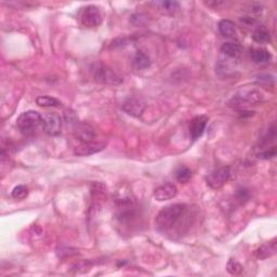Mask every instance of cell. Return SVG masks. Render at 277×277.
Segmentation results:
<instances>
[{"label":"cell","mask_w":277,"mask_h":277,"mask_svg":"<svg viewBox=\"0 0 277 277\" xmlns=\"http://www.w3.org/2000/svg\"><path fill=\"white\" fill-rule=\"evenodd\" d=\"M188 206L184 204H173L161 209L156 217V226L161 233L171 232L180 220L187 216Z\"/></svg>","instance_id":"obj_1"},{"label":"cell","mask_w":277,"mask_h":277,"mask_svg":"<svg viewBox=\"0 0 277 277\" xmlns=\"http://www.w3.org/2000/svg\"><path fill=\"white\" fill-rule=\"evenodd\" d=\"M17 125L23 136L33 137L39 131L41 127L44 128V118L36 111H27L19 116Z\"/></svg>","instance_id":"obj_2"},{"label":"cell","mask_w":277,"mask_h":277,"mask_svg":"<svg viewBox=\"0 0 277 277\" xmlns=\"http://www.w3.org/2000/svg\"><path fill=\"white\" fill-rule=\"evenodd\" d=\"M91 74L94 79L100 83L117 86V84L123 82L122 77L113 68L106 65V64H103L102 62H97L91 66Z\"/></svg>","instance_id":"obj_3"},{"label":"cell","mask_w":277,"mask_h":277,"mask_svg":"<svg viewBox=\"0 0 277 277\" xmlns=\"http://www.w3.org/2000/svg\"><path fill=\"white\" fill-rule=\"evenodd\" d=\"M235 105H254L264 101V94L258 89H244L233 98Z\"/></svg>","instance_id":"obj_4"},{"label":"cell","mask_w":277,"mask_h":277,"mask_svg":"<svg viewBox=\"0 0 277 277\" xmlns=\"http://www.w3.org/2000/svg\"><path fill=\"white\" fill-rule=\"evenodd\" d=\"M232 174L230 167H221L211 171L206 176V183L212 190H220L223 188Z\"/></svg>","instance_id":"obj_5"},{"label":"cell","mask_w":277,"mask_h":277,"mask_svg":"<svg viewBox=\"0 0 277 277\" xmlns=\"http://www.w3.org/2000/svg\"><path fill=\"white\" fill-rule=\"evenodd\" d=\"M80 20L83 26L88 28H95L101 25L103 22V17L100 9L97 6H88L83 9Z\"/></svg>","instance_id":"obj_6"},{"label":"cell","mask_w":277,"mask_h":277,"mask_svg":"<svg viewBox=\"0 0 277 277\" xmlns=\"http://www.w3.org/2000/svg\"><path fill=\"white\" fill-rule=\"evenodd\" d=\"M44 130L50 137L59 136L62 131V118L56 113H48L44 117Z\"/></svg>","instance_id":"obj_7"},{"label":"cell","mask_w":277,"mask_h":277,"mask_svg":"<svg viewBox=\"0 0 277 277\" xmlns=\"http://www.w3.org/2000/svg\"><path fill=\"white\" fill-rule=\"evenodd\" d=\"M146 108L145 101L139 97H130L123 104V110L132 117H140Z\"/></svg>","instance_id":"obj_8"},{"label":"cell","mask_w":277,"mask_h":277,"mask_svg":"<svg viewBox=\"0 0 277 277\" xmlns=\"http://www.w3.org/2000/svg\"><path fill=\"white\" fill-rule=\"evenodd\" d=\"M106 147L105 142H86L81 143L74 148V154L79 157H86V156L94 155L102 152Z\"/></svg>","instance_id":"obj_9"},{"label":"cell","mask_w":277,"mask_h":277,"mask_svg":"<svg viewBox=\"0 0 277 277\" xmlns=\"http://www.w3.org/2000/svg\"><path fill=\"white\" fill-rule=\"evenodd\" d=\"M73 132L75 137L79 140L81 143L92 142L96 137V131L89 124L83 122H77L73 126Z\"/></svg>","instance_id":"obj_10"},{"label":"cell","mask_w":277,"mask_h":277,"mask_svg":"<svg viewBox=\"0 0 277 277\" xmlns=\"http://www.w3.org/2000/svg\"><path fill=\"white\" fill-rule=\"evenodd\" d=\"M209 122V117L207 115H198L192 119L190 124V134L192 140H198L200 139L207 127Z\"/></svg>","instance_id":"obj_11"},{"label":"cell","mask_w":277,"mask_h":277,"mask_svg":"<svg viewBox=\"0 0 277 277\" xmlns=\"http://www.w3.org/2000/svg\"><path fill=\"white\" fill-rule=\"evenodd\" d=\"M177 194V189L173 183H165L162 186L156 188L154 191V197L156 201L165 202L174 198Z\"/></svg>","instance_id":"obj_12"},{"label":"cell","mask_w":277,"mask_h":277,"mask_svg":"<svg viewBox=\"0 0 277 277\" xmlns=\"http://www.w3.org/2000/svg\"><path fill=\"white\" fill-rule=\"evenodd\" d=\"M277 250V243L276 239H272L267 241V243L260 246L257 250L254 251V257L258 260H265L267 258H271L276 253Z\"/></svg>","instance_id":"obj_13"},{"label":"cell","mask_w":277,"mask_h":277,"mask_svg":"<svg viewBox=\"0 0 277 277\" xmlns=\"http://www.w3.org/2000/svg\"><path fill=\"white\" fill-rule=\"evenodd\" d=\"M221 53L230 59L236 60L243 53V48L237 42L234 41H227L221 47Z\"/></svg>","instance_id":"obj_14"},{"label":"cell","mask_w":277,"mask_h":277,"mask_svg":"<svg viewBox=\"0 0 277 277\" xmlns=\"http://www.w3.org/2000/svg\"><path fill=\"white\" fill-rule=\"evenodd\" d=\"M219 32L225 38L234 39L237 37L236 26L231 20H222L219 23Z\"/></svg>","instance_id":"obj_15"},{"label":"cell","mask_w":277,"mask_h":277,"mask_svg":"<svg viewBox=\"0 0 277 277\" xmlns=\"http://www.w3.org/2000/svg\"><path fill=\"white\" fill-rule=\"evenodd\" d=\"M250 59L255 64H265L271 61L272 54L263 48H254L250 51Z\"/></svg>","instance_id":"obj_16"},{"label":"cell","mask_w":277,"mask_h":277,"mask_svg":"<svg viewBox=\"0 0 277 277\" xmlns=\"http://www.w3.org/2000/svg\"><path fill=\"white\" fill-rule=\"evenodd\" d=\"M151 59L150 56L145 54L143 51H137V53L133 56V61H132V65L133 68L137 70H142V69H146L151 66Z\"/></svg>","instance_id":"obj_17"},{"label":"cell","mask_w":277,"mask_h":277,"mask_svg":"<svg viewBox=\"0 0 277 277\" xmlns=\"http://www.w3.org/2000/svg\"><path fill=\"white\" fill-rule=\"evenodd\" d=\"M156 6L159 7L162 12L170 14V16H173L180 9V4L177 2H160L156 3Z\"/></svg>","instance_id":"obj_18"},{"label":"cell","mask_w":277,"mask_h":277,"mask_svg":"<svg viewBox=\"0 0 277 277\" xmlns=\"http://www.w3.org/2000/svg\"><path fill=\"white\" fill-rule=\"evenodd\" d=\"M252 39L258 44H268L271 41V35L264 27H259L252 34Z\"/></svg>","instance_id":"obj_19"},{"label":"cell","mask_w":277,"mask_h":277,"mask_svg":"<svg viewBox=\"0 0 277 277\" xmlns=\"http://www.w3.org/2000/svg\"><path fill=\"white\" fill-rule=\"evenodd\" d=\"M37 105L41 106V108H58L61 105V102L53 97L49 96H41L36 99Z\"/></svg>","instance_id":"obj_20"},{"label":"cell","mask_w":277,"mask_h":277,"mask_svg":"<svg viewBox=\"0 0 277 277\" xmlns=\"http://www.w3.org/2000/svg\"><path fill=\"white\" fill-rule=\"evenodd\" d=\"M175 179L180 183H188L192 179V171L187 166H180L175 170Z\"/></svg>","instance_id":"obj_21"},{"label":"cell","mask_w":277,"mask_h":277,"mask_svg":"<svg viewBox=\"0 0 277 277\" xmlns=\"http://www.w3.org/2000/svg\"><path fill=\"white\" fill-rule=\"evenodd\" d=\"M227 272L232 275H239L241 272L244 271V267L241 266L240 263L235 260V259H230L229 262L226 264Z\"/></svg>","instance_id":"obj_22"},{"label":"cell","mask_w":277,"mask_h":277,"mask_svg":"<svg viewBox=\"0 0 277 277\" xmlns=\"http://www.w3.org/2000/svg\"><path fill=\"white\" fill-rule=\"evenodd\" d=\"M28 195V189L25 186H18L13 189L11 196L17 201H22Z\"/></svg>","instance_id":"obj_23"},{"label":"cell","mask_w":277,"mask_h":277,"mask_svg":"<svg viewBox=\"0 0 277 277\" xmlns=\"http://www.w3.org/2000/svg\"><path fill=\"white\" fill-rule=\"evenodd\" d=\"M260 158H263V159H271L273 157H275L276 156V147L273 146L269 148V150H266L264 152H262L261 154H259Z\"/></svg>","instance_id":"obj_24"},{"label":"cell","mask_w":277,"mask_h":277,"mask_svg":"<svg viewBox=\"0 0 277 277\" xmlns=\"http://www.w3.org/2000/svg\"><path fill=\"white\" fill-rule=\"evenodd\" d=\"M238 198H239V200H241V201H243V200L247 201L248 198H249V192H248L245 189L239 190V192H238Z\"/></svg>","instance_id":"obj_25"}]
</instances>
